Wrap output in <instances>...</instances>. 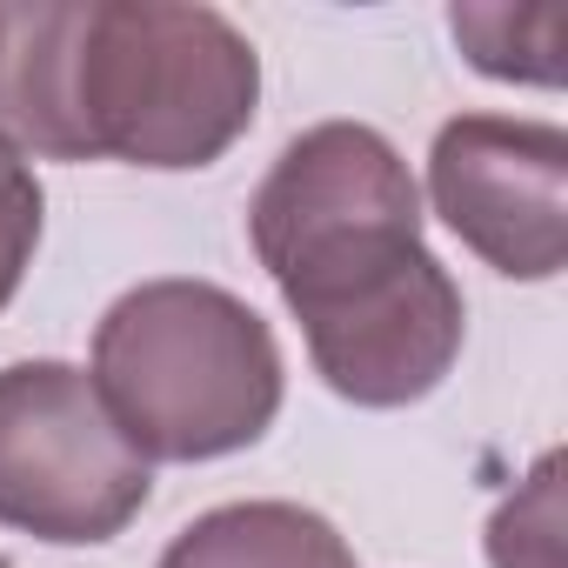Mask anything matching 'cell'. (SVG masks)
<instances>
[{
    "label": "cell",
    "instance_id": "obj_1",
    "mask_svg": "<svg viewBox=\"0 0 568 568\" xmlns=\"http://www.w3.org/2000/svg\"><path fill=\"white\" fill-rule=\"evenodd\" d=\"M261 61L214 8L21 0L0 8V148L21 161L207 168L247 128Z\"/></svg>",
    "mask_w": 568,
    "mask_h": 568
},
{
    "label": "cell",
    "instance_id": "obj_2",
    "mask_svg": "<svg viewBox=\"0 0 568 568\" xmlns=\"http://www.w3.org/2000/svg\"><path fill=\"white\" fill-rule=\"evenodd\" d=\"M94 395L154 462H214L254 448L281 415V348L274 328L214 281H141L94 328Z\"/></svg>",
    "mask_w": 568,
    "mask_h": 568
},
{
    "label": "cell",
    "instance_id": "obj_3",
    "mask_svg": "<svg viewBox=\"0 0 568 568\" xmlns=\"http://www.w3.org/2000/svg\"><path fill=\"white\" fill-rule=\"evenodd\" d=\"M247 241L295 315L422 254V187L388 134L322 121L281 148L247 201Z\"/></svg>",
    "mask_w": 568,
    "mask_h": 568
},
{
    "label": "cell",
    "instance_id": "obj_4",
    "mask_svg": "<svg viewBox=\"0 0 568 568\" xmlns=\"http://www.w3.org/2000/svg\"><path fill=\"white\" fill-rule=\"evenodd\" d=\"M154 495V468L101 408L88 368H0V528L41 541H114Z\"/></svg>",
    "mask_w": 568,
    "mask_h": 568
},
{
    "label": "cell",
    "instance_id": "obj_5",
    "mask_svg": "<svg viewBox=\"0 0 568 568\" xmlns=\"http://www.w3.org/2000/svg\"><path fill=\"white\" fill-rule=\"evenodd\" d=\"M435 214L508 281H555L568 261V134L555 121L455 114L428 154Z\"/></svg>",
    "mask_w": 568,
    "mask_h": 568
},
{
    "label": "cell",
    "instance_id": "obj_6",
    "mask_svg": "<svg viewBox=\"0 0 568 568\" xmlns=\"http://www.w3.org/2000/svg\"><path fill=\"white\" fill-rule=\"evenodd\" d=\"M308 335V362L315 375L355 402V408H408L422 395H435L462 355V288L455 274L422 247L402 267L362 281V288L295 315Z\"/></svg>",
    "mask_w": 568,
    "mask_h": 568
},
{
    "label": "cell",
    "instance_id": "obj_7",
    "mask_svg": "<svg viewBox=\"0 0 568 568\" xmlns=\"http://www.w3.org/2000/svg\"><path fill=\"white\" fill-rule=\"evenodd\" d=\"M161 568H355L342 528L302 501H227L194 515Z\"/></svg>",
    "mask_w": 568,
    "mask_h": 568
},
{
    "label": "cell",
    "instance_id": "obj_8",
    "mask_svg": "<svg viewBox=\"0 0 568 568\" xmlns=\"http://www.w3.org/2000/svg\"><path fill=\"white\" fill-rule=\"evenodd\" d=\"M455 48L488 74L515 88H555L561 81V8H515V0H455L448 8Z\"/></svg>",
    "mask_w": 568,
    "mask_h": 568
},
{
    "label": "cell",
    "instance_id": "obj_9",
    "mask_svg": "<svg viewBox=\"0 0 568 568\" xmlns=\"http://www.w3.org/2000/svg\"><path fill=\"white\" fill-rule=\"evenodd\" d=\"M488 561L495 568H568L561 561V455L555 448L495 508V521H488Z\"/></svg>",
    "mask_w": 568,
    "mask_h": 568
},
{
    "label": "cell",
    "instance_id": "obj_10",
    "mask_svg": "<svg viewBox=\"0 0 568 568\" xmlns=\"http://www.w3.org/2000/svg\"><path fill=\"white\" fill-rule=\"evenodd\" d=\"M41 181L34 168L14 154V148H0V308H8L21 295V281L34 267V247H41Z\"/></svg>",
    "mask_w": 568,
    "mask_h": 568
},
{
    "label": "cell",
    "instance_id": "obj_11",
    "mask_svg": "<svg viewBox=\"0 0 568 568\" xmlns=\"http://www.w3.org/2000/svg\"><path fill=\"white\" fill-rule=\"evenodd\" d=\"M0 568H8V561H0Z\"/></svg>",
    "mask_w": 568,
    "mask_h": 568
}]
</instances>
